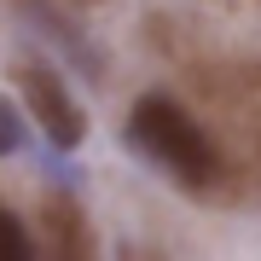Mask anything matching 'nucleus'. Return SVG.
Returning a JSON list of instances; mask_svg holds the SVG:
<instances>
[{"mask_svg":"<svg viewBox=\"0 0 261 261\" xmlns=\"http://www.w3.org/2000/svg\"><path fill=\"white\" fill-rule=\"evenodd\" d=\"M128 145L140 157H151L157 168H168L180 186H215L221 180V151H215V140L163 93H145L128 111Z\"/></svg>","mask_w":261,"mask_h":261,"instance_id":"1","label":"nucleus"},{"mask_svg":"<svg viewBox=\"0 0 261 261\" xmlns=\"http://www.w3.org/2000/svg\"><path fill=\"white\" fill-rule=\"evenodd\" d=\"M12 87L23 93V105L35 111V122L47 128V140L58 151H75L87 140V116H82V105L70 99V87L58 82V70H47V64H12Z\"/></svg>","mask_w":261,"mask_h":261,"instance_id":"2","label":"nucleus"},{"mask_svg":"<svg viewBox=\"0 0 261 261\" xmlns=\"http://www.w3.org/2000/svg\"><path fill=\"white\" fill-rule=\"evenodd\" d=\"M47 232H53V250H58V255H70V261L93 255V232H87V221H82V209H75V197H64V192L47 197Z\"/></svg>","mask_w":261,"mask_h":261,"instance_id":"3","label":"nucleus"},{"mask_svg":"<svg viewBox=\"0 0 261 261\" xmlns=\"http://www.w3.org/2000/svg\"><path fill=\"white\" fill-rule=\"evenodd\" d=\"M6 244H12V255H18V261L29 255V238H23V226H18V215H12V209H6Z\"/></svg>","mask_w":261,"mask_h":261,"instance_id":"4","label":"nucleus"}]
</instances>
